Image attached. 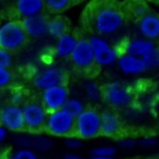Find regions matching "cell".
Instances as JSON below:
<instances>
[{
  "label": "cell",
  "instance_id": "cell-13",
  "mask_svg": "<svg viewBox=\"0 0 159 159\" xmlns=\"http://www.w3.org/2000/svg\"><path fill=\"white\" fill-rule=\"evenodd\" d=\"M116 63L120 71L126 76H139L148 70L142 58L131 56L125 53L119 56Z\"/></svg>",
  "mask_w": 159,
  "mask_h": 159
},
{
  "label": "cell",
  "instance_id": "cell-28",
  "mask_svg": "<svg viewBox=\"0 0 159 159\" xmlns=\"http://www.w3.org/2000/svg\"><path fill=\"white\" fill-rule=\"evenodd\" d=\"M14 80V74L10 69L0 68V90L9 87Z\"/></svg>",
  "mask_w": 159,
  "mask_h": 159
},
{
  "label": "cell",
  "instance_id": "cell-1",
  "mask_svg": "<svg viewBox=\"0 0 159 159\" xmlns=\"http://www.w3.org/2000/svg\"><path fill=\"white\" fill-rule=\"evenodd\" d=\"M89 20L94 35L104 38L121 31L126 17L122 5L117 4L115 0H96L91 4Z\"/></svg>",
  "mask_w": 159,
  "mask_h": 159
},
{
  "label": "cell",
  "instance_id": "cell-38",
  "mask_svg": "<svg viewBox=\"0 0 159 159\" xmlns=\"http://www.w3.org/2000/svg\"><path fill=\"white\" fill-rule=\"evenodd\" d=\"M6 159H12V158H11V157H10V158H6Z\"/></svg>",
  "mask_w": 159,
  "mask_h": 159
},
{
  "label": "cell",
  "instance_id": "cell-26",
  "mask_svg": "<svg viewBox=\"0 0 159 159\" xmlns=\"http://www.w3.org/2000/svg\"><path fill=\"white\" fill-rule=\"evenodd\" d=\"M117 153V148L111 145L97 146L92 150V156L101 157H114Z\"/></svg>",
  "mask_w": 159,
  "mask_h": 159
},
{
  "label": "cell",
  "instance_id": "cell-33",
  "mask_svg": "<svg viewBox=\"0 0 159 159\" xmlns=\"http://www.w3.org/2000/svg\"><path fill=\"white\" fill-rule=\"evenodd\" d=\"M157 143H158V139L153 136H148V137L141 139L140 141H137V144L144 148H152L156 146Z\"/></svg>",
  "mask_w": 159,
  "mask_h": 159
},
{
  "label": "cell",
  "instance_id": "cell-30",
  "mask_svg": "<svg viewBox=\"0 0 159 159\" xmlns=\"http://www.w3.org/2000/svg\"><path fill=\"white\" fill-rule=\"evenodd\" d=\"M12 159H39L37 153L30 148L22 147L17 149L14 155L12 156Z\"/></svg>",
  "mask_w": 159,
  "mask_h": 159
},
{
  "label": "cell",
  "instance_id": "cell-4",
  "mask_svg": "<svg viewBox=\"0 0 159 159\" xmlns=\"http://www.w3.org/2000/svg\"><path fill=\"white\" fill-rule=\"evenodd\" d=\"M102 100L114 109H124L134 102L130 87L119 80H113L102 86Z\"/></svg>",
  "mask_w": 159,
  "mask_h": 159
},
{
  "label": "cell",
  "instance_id": "cell-15",
  "mask_svg": "<svg viewBox=\"0 0 159 159\" xmlns=\"http://www.w3.org/2000/svg\"><path fill=\"white\" fill-rule=\"evenodd\" d=\"M122 130V122L114 111L106 110L101 112V135L113 137Z\"/></svg>",
  "mask_w": 159,
  "mask_h": 159
},
{
  "label": "cell",
  "instance_id": "cell-23",
  "mask_svg": "<svg viewBox=\"0 0 159 159\" xmlns=\"http://www.w3.org/2000/svg\"><path fill=\"white\" fill-rule=\"evenodd\" d=\"M64 111L76 118L86 109L85 102L79 97H69L63 105Z\"/></svg>",
  "mask_w": 159,
  "mask_h": 159
},
{
  "label": "cell",
  "instance_id": "cell-9",
  "mask_svg": "<svg viewBox=\"0 0 159 159\" xmlns=\"http://www.w3.org/2000/svg\"><path fill=\"white\" fill-rule=\"evenodd\" d=\"M72 64L79 70H90L95 64L92 45L87 38H80L77 39L76 45L70 56Z\"/></svg>",
  "mask_w": 159,
  "mask_h": 159
},
{
  "label": "cell",
  "instance_id": "cell-29",
  "mask_svg": "<svg viewBox=\"0 0 159 159\" xmlns=\"http://www.w3.org/2000/svg\"><path fill=\"white\" fill-rule=\"evenodd\" d=\"M14 63L13 53L0 48V68L10 69Z\"/></svg>",
  "mask_w": 159,
  "mask_h": 159
},
{
  "label": "cell",
  "instance_id": "cell-18",
  "mask_svg": "<svg viewBox=\"0 0 159 159\" xmlns=\"http://www.w3.org/2000/svg\"><path fill=\"white\" fill-rule=\"evenodd\" d=\"M77 39H78L72 34H70V32L65 33L61 37L57 39L54 48V53L56 57L59 59L70 58L73 48L76 45Z\"/></svg>",
  "mask_w": 159,
  "mask_h": 159
},
{
  "label": "cell",
  "instance_id": "cell-2",
  "mask_svg": "<svg viewBox=\"0 0 159 159\" xmlns=\"http://www.w3.org/2000/svg\"><path fill=\"white\" fill-rule=\"evenodd\" d=\"M28 35L23 29L21 21L10 20L0 25V48L14 52L25 46Z\"/></svg>",
  "mask_w": 159,
  "mask_h": 159
},
{
  "label": "cell",
  "instance_id": "cell-11",
  "mask_svg": "<svg viewBox=\"0 0 159 159\" xmlns=\"http://www.w3.org/2000/svg\"><path fill=\"white\" fill-rule=\"evenodd\" d=\"M0 125L7 131L20 132L25 129L22 107L7 103L3 105L0 113Z\"/></svg>",
  "mask_w": 159,
  "mask_h": 159
},
{
  "label": "cell",
  "instance_id": "cell-8",
  "mask_svg": "<svg viewBox=\"0 0 159 159\" xmlns=\"http://www.w3.org/2000/svg\"><path fill=\"white\" fill-rule=\"evenodd\" d=\"M21 107L23 111L25 129L31 132H38L41 129H44L48 112L41 102L30 101Z\"/></svg>",
  "mask_w": 159,
  "mask_h": 159
},
{
  "label": "cell",
  "instance_id": "cell-20",
  "mask_svg": "<svg viewBox=\"0 0 159 159\" xmlns=\"http://www.w3.org/2000/svg\"><path fill=\"white\" fill-rule=\"evenodd\" d=\"M84 97L92 103H98L102 100V87L94 80H87L82 85Z\"/></svg>",
  "mask_w": 159,
  "mask_h": 159
},
{
  "label": "cell",
  "instance_id": "cell-22",
  "mask_svg": "<svg viewBox=\"0 0 159 159\" xmlns=\"http://www.w3.org/2000/svg\"><path fill=\"white\" fill-rule=\"evenodd\" d=\"M22 143H25L23 147L30 149H39V150H48L51 145L52 141L44 136H36V135H29L23 138Z\"/></svg>",
  "mask_w": 159,
  "mask_h": 159
},
{
  "label": "cell",
  "instance_id": "cell-34",
  "mask_svg": "<svg viewBox=\"0 0 159 159\" xmlns=\"http://www.w3.org/2000/svg\"><path fill=\"white\" fill-rule=\"evenodd\" d=\"M7 137V131L0 125V145L6 141Z\"/></svg>",
  "mask_w": 159,
  "mask_h": 159
},
{
  "label": "cell",
  "instance_id": "cell-37",
  "mask_svg": "<svg viewBox=\"0 0 159 159\" xmlns=\"http://www.w3.org/2000/svg\"><path fill=\"white\" fill-rule=\"evenodd\" d=\"M2 107H3V104H2V102L0 100V113H1V110H2Z\"/></svg>",
  "mask_w": 159,
  "mask_h": 159
},
{
  "label": "cell",
  "instance_id": "cell-21",
  "mask_svg": "<svg viewBox=\"0 0 159 159\" xmlns=\"http://www.w3.org/2000/svg\"><path fill=\"white\" fill-rule=\"evenodd\" d=\"M68 32L67 21L62 16H55L49 17L48 25V36L52 39H59Z\"/></svg>",
  "mask_w": 159,
  "mask_h": 159
},
{
  "label": "cell",
  "instance_id": "cell-17",
  "mask_svg": "<svg viewBox=\"0 0 159 159\" xmlns=\"http://www.w3.org/2000/svg\"><path fill=\"white\" fill-rule=\"evenodd\" d=\"M16 12L23 18L43 14L45 9L44 0H16Z\"/></svg>",
  "mask_w": 159,
  "mask_h": 159
},
{
  "label": "cell",
  "instance_id": "cell-5",
  "mask_svg": "<svg viewBox=\"0 0 159 159\" xmlns=\"http://www.w3.org/2000/svg\"><path fill=\"white\" fill-rule=\"evenodd\" d=\"M67 70L61 65L51 64L39 70L32 78V83L38 90L43 91L57 85H66Z\"/></svg>",
  "mask_w": 159,
  "mask_h": 159
},
{
  "label": "cell",
  "instance_id": "cell-35",
  "mask_svg": "<svg viewBox=\"0 0 159 159\" xmlns=\"http://www.w3.org/2000/svg\"><path fill=\"white\" fill-rule=\"evenodd\" d=\"M62 159H83V157L76 153H66L62 157Z\"/></svg>",
  "mask_w": 159,
  "mask_h": 159
},
{
  "label": "cell",
  "instance_id": "cell-36",
  "mask_svg": "<svg viewBox=\"0 0 159 159\" xmlns=\"http://www.w3.org/2000/svg\"><path fill=\"white\" fill-rule=\"evenodd\" d=\"M88 159H114V157H95V156H92Z\"/></svg>",
  "mask_w": 159,
  "mask_h": 159
},
{
  "label": "cell",
  "instance_id": "cell-24",
  "mask_svg": "<svg viewBox=\"0 0 159 159\" xmlns=\"http://www.w3.org/2000/svg\"><path fill=\"white\" fill-rule=\"evenodd\" d=\"M74 0H44L45 7L51 13H61L68 9Z\"/></svg>",
  "mask_w": 159,
  "mask_h": 159
},
{
  "label": "cell",
  "instance_id": "cell-14",
  "mask_svg": "<svg viewBox=\"0 0 159 159\" xmlns=\"http://www.w3.org/2000/svg\"><path fill=\"white\" fill-rule=\"evenodd\" d=\"M137 28L141 38L155 41L159 38V17L150 13L137 21Z\"/></svg>",
  "mask_w": 159,
  "mask_h": 159
},
{
  "label": "cell",
  "instance_id": "cell-16",
  "mask_svg": "<svg viewBox=\"0 0 159 159\" xmlns=\"http://www.w3.org/2000/svg\"><path fill=\"white\" fill-rule=\"evenodd\" d=\"M156 48L157 47L155 41L148 40L143 38H135L127 41L125 47V53L131 56L143 58L144 55Z\"/></svg>",
  "mask_w": 159,
  "mask_h": 159
},
{
  "label": "cell",
  "instance_id": "cell-6",
  "mask_svg": "<svg viewBox=\"0 0 159 159\" xmlns=\"http://www.w3.org/2000/svg\"><path fill=\"white\" fill-rule=\"evenodd\" d=\"M74 117L60 109L48 112L44 129L49 135L66 138L74 135Z\"/></svg>",
  "mask_w": 159,
  "mask_h": 159
},
{
  "label": "cell",
  "instance_id": "cell-39",
  "mask_svg": "<svg viewBox=\"0 0 159 159\" xmlns=\"http://www.w3.org/2000/svg\"><path fill=\"white\" fill-rule=\"evenodd\" d=\"M152 1H154V0H152Z\"/></svg>",
  "mask_w": 159,
  "mask_h": 159
},
{
  "label": "cell",
  "instance_id": "cell-19",
  "mask_svg": "<svg viewBox=\"0 0 159 159\" xmlns=\"http://www.w3.org/2000/svg\"><path fill=\"white\" fill-rule=\"evenodd\" d=\"M123 11L125 15L130 16L137 21L144 16L152 13L151 8L143 0H127L122 5Z\"/></svg>",
  "mask_w": 159,
  "mask_h": 159
},
{
  "label": "cell",
  "instance_id": "cell-7",
  "mask_svg": "<svg viewBox=\"0 0 159 159\" xmlns=\"http://www.w3.org/2000/svg\"><path fill=\"white\" fill-rule=\"evenodd\" d=\"M93 52L94 62L101 67H110L117 62L119 52L104 38L91 35L88 38Z\"/></svg>",
  "mask_w": 159,
  "mask_h": 159
},
{
  "label": "cell",
  "instance_id": "cell-31",
  "mask_svg": "<svg viewBox=\"0 0 159 159\" xmlns=\"http://www.w3.org/2000/svg\"><path fill=\"white\" fill-rule=\"evenodd\" d=\"M64 144L68 149L70 150H79L83 146V140L75 135H70L65 138Z\"/></svg>",
  "mask_w": 159,
  "mask_h": 159
},
{
  "label": "cell",
  "instance_id": "cell-10",
  "mask_svg": "<svg viewBox=\"0 0 159 159\" xmlns=\"http://www.w3.org/2000/svg\"><path fill=\"white\" fill-rule=\"evenodd\" d=\"M70 97V92L66 85H57L45 89L41 93V103L44 108L50 111L63 108L64 103Z\"/></svg>",
  "mask_w": 159,
  "mask_h": 159
},
{
  "label": "cell",
  "instance_id": "cell-25",
  "mask_svg": "<svg viewBox=\"0 0 159 159\" xmlns=\"http://www.w3.org/2000/svg\"><path fill=\"white\" fill-rule=\"evenodd\" d=\"M143 62L146 65V68L148 70H154L157 69L159 66V50L158 48H156L144 55L143 58Z\"/></svg>",
  "mask_w": 159,
  "mask_h": 159
},
{
  "label": "cell",
  "instance_id": "cell-27",
  "mask_svg": "<svg viewBox=\"0 0 159 159\" xmlns=\"http://www.w3.org/2000/svg\"><path fill=\"white\" fill-rule=\"evenodd\" d=\"M8 103L13 104V105H17V106H23L27 102V93L20 89H16L12 91V93H10V95L8 98Z\"/></svg>",
  "mask_w": 159,
  "mask_h": 159
},
{
  "label": "cell",
  "instance_id": "cell-32",
  "mask_svg": "<svg viewBox=\"0 0 159 159\" xmlns=\"http://www.w3.org/2000/svg\"><path fill=\"white\" fill-rule=\"evenodd\" d=\"M117 145L120 148L123 149H133L134 148L137 144V141L134 138H130V137H125V138H120L119 140L116 141Z\"/></svg>",
  "mask_w": 159,
  "mask_h": 159
},
{
  "label": "cell",
  "instance_id": "cell-12",
  "mask_svg": "<svg viewBox=\"0 0 159 159\" xmlns=\"http://www.w3.org/2000/svg\"><path fill=\"white\" fill-rule=\"evenodd\" d=\"M49 17L44 14L23 18L21 24L29 38L42 39L48 36Z\"/></svg>",
  "mask_w": 159,
  "mask_h": 159
},
{
  "label": "cell",
  "instance_id": "cell-3",
  "mask_svg": "<svg viewBox=\"0 0 159 159\" xmlns=\"http://www.w3.org/2000/svg\"><path fill=\"white\" fill-rule=\"evenodd\" d=\"M74 135L82 140H90L101 135V112L86 108L75 118Z\"/></svg>",
  "mask_w": 159,
  "mask_h": 159
}]
</instances>
